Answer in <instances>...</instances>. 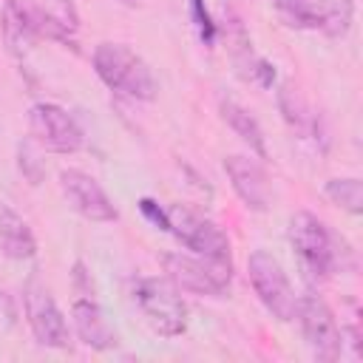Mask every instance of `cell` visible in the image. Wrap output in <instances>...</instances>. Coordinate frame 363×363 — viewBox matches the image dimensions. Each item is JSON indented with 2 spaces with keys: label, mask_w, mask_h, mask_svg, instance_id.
Here are the masks:
<instances>
[{
  "label": "cell",
  "mask_w": 363,
  "mask_h": 363,
  "mask_svg": "<svg viewBox=\"0 0 363 363\" xmlns=\"http://www.w3.org/2000/svg\"><path fill=\"white\" fill-rule=\"evenodd\" d=\"M96 77L116 94H125L139 102H150L159 91L150 65L125 43H99L94 48Z\"/></svg>",
  "instance_id": "1"
},
{
  "label": "cell",
  "mask_w": 363,
  "mask_h": 363,
  "mask_svg": "<svg viewBox=\"0 0 363 363\" xmlns=\"http://www.w3.org/2000/svg\"><path fill=\"white\" fill-rule=\"evenodd\" d=\"M133 303L139 306L145 323L162 337H179L187 329V306L179 298L176 286L164 278H136Z\"/></svg>",
  "instance_id": "2"
},
{
  "label": "cell",
  "mask_w": 363,
  "mask_h": 363,
  "mask_svg": "<svg viewBox=\"0 0 363 363\" xmlns=\"http://www.w3.org/2000/svg\"><path fill=\"white\" fill-rule=\"evenodd\" d=\"M289 244L301 261V269L312 281H323L335 272V267H337L335 238L315 213L298 210L289 218Z\"/></svg>",
  "instance_id": "3"
},
{
  "label": "cell",
  "mask_w": 363,
  "mask_h": 363,
  "mask_svg": "<svg viewBox=\"0 0 363 363\" xmlns=\"http://www.w3.org/2000/svg\"><path fill=\"white\" fill-rule=\"evenodd\" d=\"M167 281L176 289L193 292V295H224L233 281V264L230 258H204V255H187V252H167L162 258Z\"/></svg>",
  "instance_id": "4"
},
{
  "label": "cell",
  "mask_w": 363,
  "mask_h": 363,
  "mask_svg": "<svg viewBox=\"0 0 363 363\" xmlns=\"http://www.w3.org/2000/svg\"><path fill=\"white\" fill-rule=\"evenodd\" d=\"M247 275H250V284L258 295V301L264 303V309L281 320V323H289L295 320V312H298V295L284 272V267L278 264L275 255H269L267 250H255L250 252L247 258Z\"/></svg>",
  "instance_id": "5"
},
{
  "label": "cell",
  "mask_w": 363,
  "mask_h": 363,
  "mask_svg": "<svg viewBox=\"0 0 363 363\" xmlns=\"http://www.w3.org/2000/svg\"><path fill=\"white\" fill-rule=\"evenodd\" d=\"M303 340L312 352V357L323 360V363H335L343 354V332L332 315V309L326 306L323 298L318 295H301L298 298V312H295Z\"/></svg>",
  "instance_id": "6"
},
{
  "label": "cell",
  "mask_w": 363,
  "mask_h": 363,
  "mask_svg": "<svg viewBox=\"0 0 363 363\" xmlns=\"http://www.w3.org/2000/svg\"><path fill=\"white\" fill-rule=\"evenodd\" d=\"M28 130H31V139L48 153L68 156V153H77L85 145V136H82V128L77 125V119L65 108H60L54 102L31 105Z\"/></svg>",
  "instance_id": "7"
},
{
  "label": "cell",
  "mask_w": 363,
  "mask_h": 363,
  "mask_svg": "<svg viewBox=\"0 0 363 363\" xmlns=\"http://www.w3.org/2000/svg\"><path fill=\"white\" fill-rule=\"evenodd\" d=\"M167 233H173L187 250L204 258H230V238L227 233L204 218L201 213L184 207V204H170L167 207Z\"/></svg>",
  "instance_id": "8"
},
{
  "label": "cell",
  "mask_w": 363,
  "mask_h": 363,
  "mask_svg": "<svg viewBox=\"0 0 363 363\" xmlns=\"http://www.w3.org/2000/svg\"><path fill=\"white\" fill-rule=\"evenodd\" d=\"M23 303H26V318H28L31 335L40 346H45V349H68L71 346V332H68L65 315L60 312L57 301L40 281L26 284Z\"/></svg>",
  "instance_id": "9"
},
{
  "label": "cell",
  "mask_w": 363,
  "mask_h": 363,
  "mask_svg": "<svg viewBox=\"0 0 363 363\" xmlns=\"http://www.w3.org/2000/svg\"><path fill=\"white\" fill-rule=\"evenodd\" d=\"M60 190H62L65 201L71 204V210L88 221L111 224L119 218V213H116L113 201L108 199V193L102 190V184L85 170H77V167L60 170Z\"/></svg>",
  "instance_id": "10"
},
{
  "label": "cell",
  "mask_w": 363,
  "mask_h": 363,
  "mask_svg": "<svg viewBox=\"0 0 363 363\" xmlns=\"http://www.w3.org/2000/svg\"><path fill=\"white\" fill-rule=\"evenodd\" d=\"M224 173L235 190V196L244 201L247 210L252 213H264L269 207V182H267V173L264 167L250 159V156H241V153H233L224 159Z\"/></svg>",
  "instance_id": "11"
},
{
  "label": "cell",
  "mask_w": 363,
  "mask_h": 363,
  "mask_svg": "<svg viewBox=\"0 0 363 363\" xmlns=\"http://www.w3.org/2000/svg\"><path fill=\"white\" fill-rule=\"evenodd\" d=\"M71 318H74V332H77V337H79L88 349H94V352H108V349H116V346H119L116 329L111 326L108 315L102 312V306H99L94 298H79V301H74Z\"/></svg>",
  "instance_id": "12"
},
{
  "label": "cell",
  "mask_w": 363,
  "mask_h": 363,
  "mask_svg": "<svg viewBox=\"0 0 363 363\" xmlns=\"http://www.w3.org/2000/svg\"><path fill=\"white\" fill-rule=\"evenodd\" d=\"M3 40H6L9 54L20 62L34 51L40 31L34 26L31 6H26L23 0H6V6H3Z\"/></svg>",
  "instance_id": "13"
},
{
  "label": "cell",
  "mask_w": 363,
  "mask_h": 363,
  "mask_svg": "<svg viewBox=\"0 0 363 363\" xmlns=\"http://www.w3.org/2000/svg\"><path fill=\"white\" fill-rule=\"evenodd\" d=\"M31 17L40 37L45 34L57 43L74 45V34L79 28V14L74 0H37V6L31 9Z\"/></svg>",
  "instance_id": "14"
},
{
  "label": "cell",
  "mask_w": 363,
  "mask_h": 363,
  "mask_svg": "<svg viewBox=\"0 0 363 363\" xmlns=\"http://www.w3.org/2000/svg\"><path fill=\"white\" fill-rule=\"evenodd\" d=\"M0 252L11 261H28L37 255V238L31 227L9 204H0Z\"/></svg>",
  "instance_id": "15"
},
{
  "label": "cell",
  "mask_w": 363,
  "mask_h": 363,
  "mask_svg": "<svg viewBox=\"0 0 363 363\" xmlns=\"http://www.w3.org/2000/svg\"><path fill=\"white\" fill-rule=\"evenodd\" d=\"M218 113H221V119L230 125V130H233L244 145H250V150H252L258 159L267 156L264 130H261L258 119H255L244 105H238V102L230 99V96H221V99H218Z\"/></svg>",
  "instance_id": "16"
},
{
  "label": "cell",
  "mask_w": 363,
  "mask_h": 363,
  "mask_svg": "<svg viewBox=\"0 0 363 363\" xmlns=\"http://www.w3.org/2000/svg\"><path fill=\"white\" fill-rule=\"evenodd\" d=\"M320 31L329 37H346L354 20V0H318Z\"/></svg>",
  "instance_id": "17"
},
{
  "label": "cell",
  "mask_w": 363,
  "mask_h": 363,
  "mask_svg": "<svg viewBox=\"0 0 363 363\" xmlns=\"http://www.w3.org/2000/svg\"><path fill=\"white\" fill-rule=\"evenodd\" d=\"M278 108H281V113H284V119H286V125L292 130H298V133H309L312 130V125H315L312 113H309L301 91L292 82H281V88H278Z\"/></svg>",
  "instance_id": "18"
},
{
  "label": "cell",
  "mask_w": 363,
  "mask_h": 363,
  "mask_svg": "<svg viewBox=\"0 0 363 363\" xmlns=\"http://www.w3.org/2000/svg\"><path fill=\"white\" fill-rule=\"evenodd\" d=\"M323 193L332 204H337L340 210L352 213V216H360L363 213V184L360 179L354 176H346V179H329L323 184Z\"/></svg>",
  "instance_id": "19"
},
{
  "label": "cell",
  "mask_w": 363,
  "mask_h": 363,
  "mask_svg": "<svg viewBox=\"0 0 363 363\" xmlns=\"http://www.w3.org/2000/svg\"><path fill=\"white\" fill-rule=\"evenodd\" d=\"M278 17L289 28H318V0H275Z\"/></svg>",
  "instance_id": "20"
},
{
  "label": "cell",
  "mask_w": 363,
  "mask_h": 363,
  "mask_svg": "<svg viewBox=\"0 0 363 363\" xmlns=\"http://www.w3.org/2000/svg\"><path fill=\"white\" fill-rule=\"evenodd\" d=\"M17 164H20V170L26 173V179H28L31 184H40V182H43V176H45V164L37 159L31 142H20V147H17Z\"/></svg>",
  "instance_id": "21"
},
{
  "label": "cell",
  "mask_w": 363,
  "mask_h": 363,
  "mask_svg": "<svg viewBox=\"0 0 363 363\" xmlns=\"http://www.w3.org/2000/svg\"><path fill=\"white\" fill-rule=\"evenodd\" d=\"M190 11H193V20H196V28H199L201 43L213 48V43H216V23H213L204 0H190Z\"/></svg>",
  "instance_id": "22"
},
{
  "label": "cell",
  "mask_w": 363,
  "mask_h": 363,
  "mask_svg": "<svg viewBox=\"0 0 363 363\" xmlns=\"http://www.w3.org/2000/svg\"><path fill=\"white\" fill-rule=\"evenodd\" d=\"M139 210H142V216L153 224V227H159V230H167V210H162L153 199H139Z\"/></svg>",
  "instance_id": "23"
}]
</instances>
